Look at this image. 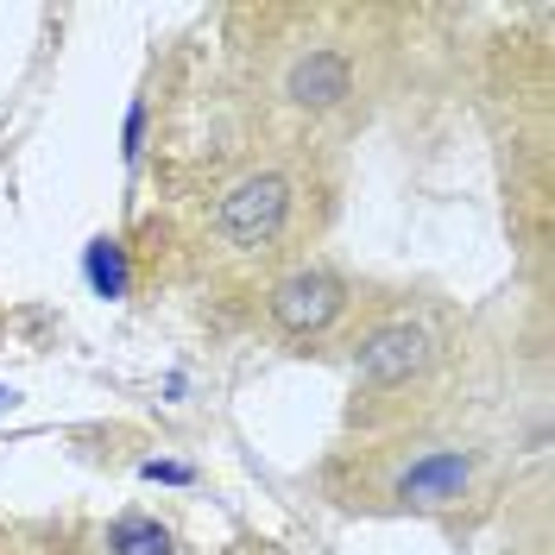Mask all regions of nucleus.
Here are the masks:
<instances>
[{"label":"nucleus","instance_id":"nucleus-1","mask_svg":"<svg viewBox=\"0 0 555 555\" xmlns=\"http://www.w3.org/2000/svg\"><path fill=\"white\" fill-rule=\"evenodd\" d=\"M284 215H291V183L266 171V177L234 183V190L221 196L215 228H221V241H228V246H266V241H278Z\"/></svg>","mask_w":555,"mask_h":555},{"label":"nucleus","instance_id":"nucleus-2","mask_svg":"<svg viewBox=\"0 0 555 555\" xmlns=\"http://www.w3.org/2000/svg\"><path fill=\"white\" fill-rule=\"evenodd\" d=\"M335 310H341V284L328 272H291L272 291V315L284 335H315L335 322Z\"/></svg>","mask_w":555,"mask_h":555},{"label":"nucleus","instance_id":"nucleus-3","mask_svg":"<svg viewBox=\"0 0 555 555\" xmlns=\"http://www.w3.org/2000/svg\"><path fill=\"white\" fill-rule=\"evenodd\" d=\"M423 360H429V335H423L416 322H391V328H379L373 341L360 347V379L366 385H404L411 373H423Z\"/></svg>","mask_w":555,"mask_h":555},{"label":"nucleus","instance_id":"nucleus-4","mask_svg":"<svg viewBox=\"0 0 555 555\" xmlns=\"http://www.w3.org/2000/svg\"><path fill=\"white\" fill-rule=\"evenodd\" d=\"M467 480H474V461L461 449H436L398 480V499H411V505H449V499L467 492Z\"/></svg>","mask_w":555,"mask_h":555},{"label":"nucleus","instance_id":"nucleus-5","mask_svg":"<svg viewBox=\"0 0 555 555\" xmlns=\"http://www.w3.org/2000/svg\"><path fill=\"white\" fill-rule=\"evenodd\" d=\"M347 57H335V51H310V57H297L291 64V102L297 107H335L347 95Z\"/></svg>","mask_w":555,"mask_h":555},{"label":"nucleus","instance_id":"nucleus-6","mask_svg":"<svg viewBox=\"0 0 555 555\" xmlns=\"http://www.w3.org/2000/svg\"><path fill=\"white\" fill-rule=\"evenodd\" d=\"M107 550L114 555H171V530L158 518L127 512V518H114V530H107Z\"/></svg>","mask_w":555,"mask_h":555},{"label":"nucleus","instance_id":"nucleus-7","mask_svg":"<svg viewBox=\"0 0 555 555\" xmlns=\"http://www.w3.org/2000/svg\"><path fill=\"white\" fill-rule=\"evenodd\" d=\"M82 272H89V284H95V297H120L127 291V253H120V241H89V253H82Z\"/></svg>","mask_w":555,"mask_h":555},{"label":"nucleus","instance_id":"nucleus-8","mask_svg":"<svg viewBox=\"0 0 555 555\" xmlns=\"http://www.w3.org/2000/svg\"><path fill=\"white\" fill-rule=\"evenodd\" d=\"M139 474H145V480H158V486H190V467H183V461H145Z\"/></svg>","mask_w":555,"mask_h":555},{"label":"nucleus","instance_id":"nucleus-9","mask_svg":"<svg viewBox=\"0 0 555 555\" xmlns=\"http://www.w3.org/2000/svg\"><path fill=\"white\" fill-rule=\"evenodd\" d=\"M139 139H145V107L133 102V114H127V158H139Z\"/></svg>","mask_w":555,"mask_h":555},{"label":"nucleus","instance_id":"nucleus-10","mask_svg":"<svg viewBox=\"0 0 555 555\" xmlns=\"http://www.w3.org/2000/svg\"><path fill=\"white\" fill-rule=\"evenodd\" d=\"M7 404H13V391H7V385H0V411H7Z\"/></svg>","mask_w":555,"mask_h":555}]
</instances>
